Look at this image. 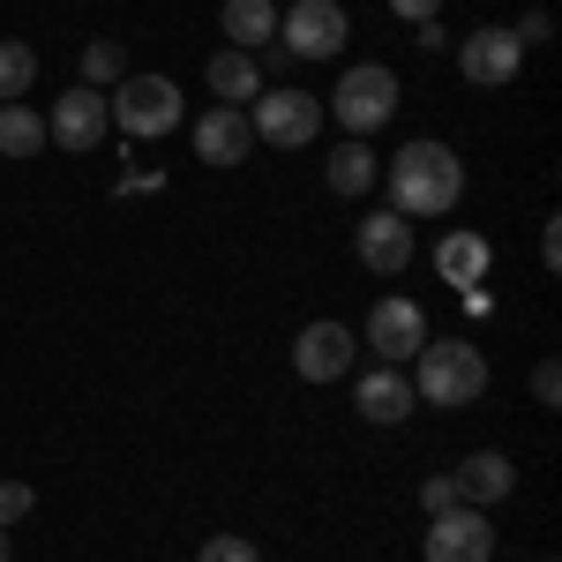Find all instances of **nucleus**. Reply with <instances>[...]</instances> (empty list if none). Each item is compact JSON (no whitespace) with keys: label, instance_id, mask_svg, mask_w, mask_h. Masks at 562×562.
I'll return each mask as SVG.
<instances>
[{"label":"nucleus","instance_id":"nucleus-1","mask_svg":"<svg viewBox=\"0 0 562 562\" xmlns=\"http://www.w3.org/2000/svg\"><path fill=\"white\" fill-rule=\"evenodd\" d=\"M375 180L390 188V211H397V217H450V211H458V195H465V166H458V150L435 143V135L397 143V158H390Z\"/></svg>","mask_w":562,"mask_h":562},{"label":"nucleus","instance_id":"nucleus-2","mask_svg":"<svg viewBox=\"0 0 562 562\" xmlns=\"http://www.w3.org/2000/svg\"><path fill=\"white\" fill-rule=\"evenodd\" d=\"M480 390H487V352L473 338H428V346L413 352V397L420 405H473Z\"/></svg>","mask_w":562,"mask_h":562},{"label":"nucleus","instance_id":"nucleus-3","mask_svg":"<svg viewBox=\"0 0 562 562\" xmlns=\"http://www.w3.org/2000/svg\"><path fill=\"white\" fill-rule=\"evenodd\" d=\"M323 113H338V128L368 143V135L390 128V113H397V68H383V60L346 68V76H338V98H323Z\"/></svg>","mask_w":562,"mask_h":562},{"label":"nucleus","instance_id":"nucleus-4","mask_svg":"<svg viewBox=\"0 0 562 562\" xmlns=\"http://www.w3.org/2000/svg\"><path fill=\"white\" fill-rule=\"evenodd\" d=\"M323 98H307V90L293 83H262L256 105H248V128H256V143H278V150H307L315 135H323Z\"/></svg>","mask_w":562,"mask_h":562},{"label":"nucleus","instance_id":"nucleus-5","mask_svg":"<svg viewBox=\"0 0 562 562\" xmlns=\"http://www.w3.org/2000/svg\"><path fill=\"white\" fill-rule=\"evenodd\" d=\"M278 53L285 60H338V45L352 38V15L346 0H293L285 15H278Z\"/></svg>","mask_w":562,"mask_h":562},{"label":"nucleus","instance_id":"nucleus-6","mask_svg":"<svg viewBox=\"0 0 562 562\" xmlns=\"http://www.w3.org/2000/svg\"><path fill=\"white\" fill-rule=\"evenodd\" d=\"M113 105V128L121 135H173L180 128V90L166 76H128V83L105 90Z\"/></svg>","mask_w":562,"mask_h":562},{"label":"nucleus","instance_id":"nucleus-7","mask_svg":"<svg viewBox=\"0 0 562 562\" xmlns=\"http://www.w3.org/2000/svg\"><path fill=\"white\" fill-rule=\"evenodd\" d=\"M360 346L375 352V368H405L413 352L428 346V315H420V301H405V293L375 301V315H368V338H360Z\"/></svg>","mask_w":562,"mask_h":562},{"label":"nucleus","instance_id":"nucleus-8","mask_svg":"<svg viewBox=\"0 0 562 562\" xmlns=\"http://www.w3.org/2000/svg\"><path fill=\"white\" fill-rule=\"evenodd\" d=\"M105 128H113V105H105V90H90V83L60 90L53 113H45V143H60V150H98Z\"/></svg>","mask_w":562,"mask_h":562},{"label":"nucleus","instance_id":"nucleus-9","mask_svg":"<svg viewBox=\"0 0 562 562\" xmlns=\"http://www.w3.org/2000/svg\"><path fill=\"white\" fill-rule=\"evenodd\" d=\"M495 555V525L473 503H450L428 518V562H487Z\"/></svg>","mask_w":562,"mask_h":562},{"label":"nucleus","instance_id":"nucleus-10","mask_svg":"<svg viewBox=\"0 0 562 562\" xmlns=\"http://www.w3.org/2000/svg\"><path fill=\"white\" fill-rule=\"evenodd\" d=\"M518 68H525V45L503 31V23H487V31H473V38H458V76L473 90H503V83H518Z\"/></svg>","mask_w":562,"mask_h":562},{"label":"nucleus","instance_id":"nucleus-11","mask_svg":"<svg viewBox=\"0 0 562 562\" xmlns=\"http://www.w3.org/2000/svg\"><path fill=\"white\" fill-rule=\"evenodd\" d=\"M352 360H360V338H352L346 323H307L301 338H293V368H301V383H346Z\"/></svg>","mask_w":562,"mask_h":562},{"label":"nucleus","instance_id":"nucleus-12","mask_svg":"<svg viewBox=\"0 0 562 562\" xmlns=\"http://www.w3.org/2000/svg\"><path fill=\"white\" fill-rule=\"evenodd\" d=\"M352 256L368 262L375 278H405V262H413V225L397 211H375L352 225Z\"/></svg>","mask_w":562,"mask_h":562},{"label":"nucleus","instance_id":"nucleus-13","mask_svg":"<svg viewBox=\"0 0 562 562\" xmlns=\"http://www.w3.org/2000/svg\"><path fill=\"white\" fill-rule=\"evenodd\" d=\"M256 150V128H248V105H211L195 121V158L203 166H240Z\"/></svg>","mask_w":562,"mask_h":562},{"label":"nucleus","instance_id":"nucleus-14","mask_svg":"<svg viewBox=\"0 0 562 562\" xmlns=\"http://www.w3.org/2000/svg\"><path fill=\"white\" fill-rule=\"evenodd\" d=\"M352 405H360V420H375V428H397L420 397H413V375L405 368H368L360 383H352Z\"/></svg>","mask_w":562,"mask_h":562},{"label":"nucleus","instance_id":"nucleus-15","mask_svg":"<svg viewBox=\"0 0 562 562\" xmlns=\"http://www.w3.org/2000/svg\"><path fill=\"white\" fill-rule=\"evenodd\" d=\"M450 480H458V503H473V510L503 503V495H518V465H510L503 450H473V458H458Z\"/></svg>","mask_w":562,"mask_h":562},{"label":"nucleus","instance_id":"nucleus-16","mask_svg":"<svg viewBox=\"0 0 562 562\" xmlns=\"http://www.w3.org/2000/svg\"><path fill=\"white\" fill-rule=\"evenodd\" d=\"M225 38H233V53H270L278 45V0H225Z\"/></svg>","mask_w":562,"mask_h":562},{"label":"nucleus","instance_id":"nucleus-17","mask_svg":"<svg viewBox=\"0 0 562 562\" xmlns=\"http://www.w3.org/2000/svg\"><path fill=\"white\" fill-rule=\"evenodd\" d=\"M375 173H383V158L360 143V135H346L338 150H330V166H323V180H330V195H368L375 188Z\"/></svg>","mask_w":562,"mask_h":562},{"label":"nucleus","instance_id":"nucleus-18","mask_svg":"<svg viewBox=\"0 0 562 562\" xmlns=\"http://www.w3.org/2000/svg\"><path fill=\"white\" fill-rule=\"evenodd\" d=\"M256 90H262L256 53H211V98L217 105H256Z\"/></svg>","mask_w":562,"mask_h":562},{"label":"nucleus","instance_id":"nucleus-19","mask_svg":"<svg viewBox=\"0 0 562 562\" xmlns=\"http://www.w3.org/2000/svg\"><path fill=\"white\" fill-rule=\"evenodd\" d=\"M435 270H442L450 285H480V278H487V240H480V233H442Z\"/></svg>","mask_w":562,"mask_h":562},{"label":"nucleus","instance_id":"nucleus-20","mask_svg":"<svg viewBox=\"0 0 562 562\" xmlns=\"http://www.w3.org/2000/svg\"><path fill=\"white\" fill-rule=\"evenodd\" d=\"M45 150V113L38 105H0V158H38Z\"/></svg>","mask_w":562,"mask_h":562},{"label":"nucleus","instance_id":"nucleus-21","mask_svg":"<svg viewBox=\"0 0 562 562\" xmlns=\"http://www.w3.org/2000/svg\"><path fill=\"white\" fill-rule=\"evenodd\" d=\"M31 83H38V45H23V38H0V105L31 98Z\"/></svg>","mask_w":562,"mask_h":562},{"label":"nucleus","instance_id":"nucleus-22","mask_svg":"<svg viewBox=\"0 0 562 562\" xmlns=\"http://www.w3.org/2000/svg\"><path fill=\"white\" fill-rule=\"evenodd\" d=\"M83 83H90V90L128 83V53H121L113 38H90V45H83Z\"/></svg>","mask_w":562,"mask_h":562},{"label":"nucleus","instance_id":"nucleus-23","mask_svg":"<svg viewBox=\"0 0 562 562\" xmlns=\"http://www.w3.org/2000/svg\"><path fill=\"white\" fill-rule=\"evenodd\" d=\"M38 510V487H23V480H0V525H23Z\"/></svg>","mask_w":562,"mask_h":562},{"label":"nucleus","instance_id":"nucleus-24","mask_svg":"<svg viewBox=\"0 0 562 562\" xmlns=\"http://www.w3.org/2000/svg\"><path fill=\"white\" fill-rule=\"evenodd\" d=\"M195 562H262L256 540H240V532H217V540H203V555Z\"/></svg>","mask_w":562,"mask_h":562},{"label":"nucleus","instance_id":"nucleus-25","mask_svg":"<svg viewBox=\"0 0 562 562\" xmlns=\"http://www.w3.org/2000/svg\"><path fill=\"white\" fill-rule=\"evenodd\" d=\"M450 503H458V480H450V473L420 480V510H428V518H435V510H450Z\"/></svg>","mask_w":562,"mask_h":562},{"label":"nucleus","instance_id":"nucleus-26","mask_svg":"<svg viewBox=\"0 0 562 562\" xmlns=\"http://www.w3.org/2000/svg\"><path fill=\"white\" fill-rule=\"evenodd\" d=\"M532 397H540V405H562V368H555V360L532 368Z\"/></svg>","mask_w":562,"mask_h":562},{"label":"nucleus","instance_id":"nucleus-27","mask_svg":"<svg viewBox=\"0 0 562 562\" xmlns=\"http://www.w3.org/2000/svg\"><path fill=\"white\" fill-rule=\"evenodd\" d=\"M435 8H442V0H390L397 23H435Z\"/></svg>","mask_w":562,"mask_h":562},{"label":"nucleus","instance_id":"nucleus-28","mask_svg":"<svg viewBox=\"0 0 562 562\" xmlns=\"http://www.w3.org/2000/svg\"><path fill=\"white\" fill-rule=\"evenodd\" d=\"M548 31H555V23H548V15L532 8V15H525V23H518V31H510V38H518V45H540V38H548Z\"/></svg>","mask_w":562,"mask_h":562},{"label":"nucleus","instance_id":"nucleus-29","mask_svg":"<svg viewBox=\"0 0 562 562\" xmlns=\"http://www.w3.org/2000/svg\"><path fill=\"white\" fill-rule=\"evenodd\" d=\"M540 262H548V270H555V262H562V225H555V217L540 225Z\"/></svg>","mask_w":562,"mask_h":562}]
</instances>
